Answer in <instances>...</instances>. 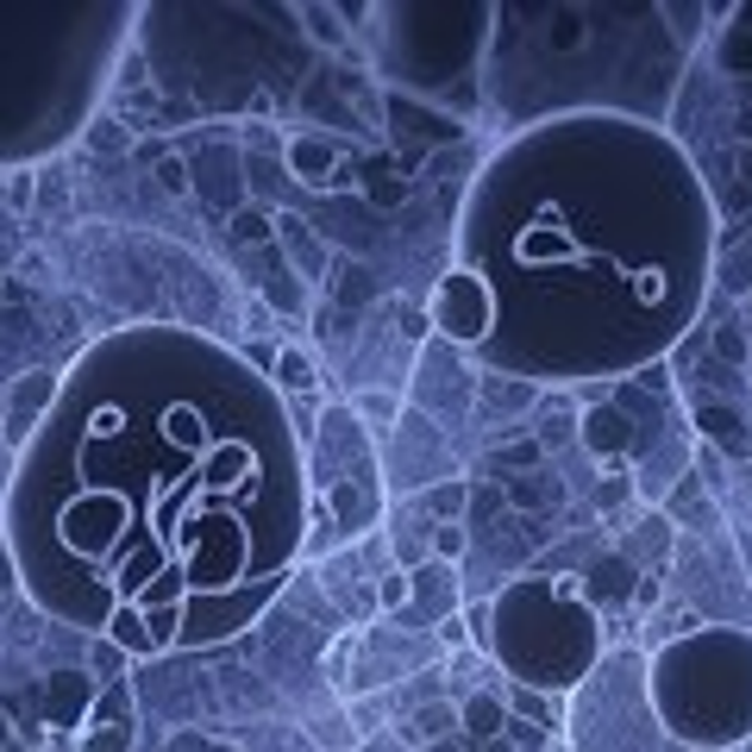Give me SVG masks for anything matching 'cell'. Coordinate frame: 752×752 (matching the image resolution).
<instances>
[{
	"label": "cell",
	"instance_id": "83f0119b",
	"mask_svg": "<svg viewBox=\"0 0 752 752\" xmlns=\"http://www.w3.org/2000/svg\"><path fill=\"white\" fill-rule=\"evenodd\" d=\"M446 727H458V708L451 702H426L421 715H414V740H439Z\"/></svg>",
	"mask_w": 752,
	"mask_h": 752
},
{
	"label": "cell",
	"instance_id": "f546056e",
	"mask_svg": "<svg viewBox=\"0 0 752 752\" xmlns=\"http://www.w3.org/2000/svg\"><path fill=\"white\" fill-rule=\"evenodd\" d=\"M508 501H521V508H546V501H558V483H546V476H533V483H508Z\"/></svg>",
	"mask_w": 752,
	"mask_h": 752
},
{
	"label": "cell",
	"instance_id": "7c38bea8",
	"mask_svg": "<svg viewBox=\"0 0 752 752\" xmlns=\"http://www.w3.org/2000/svg\"><path fill=\"white\" fill-rule=\"evenodd\" d=\"M289 170H295V182H307V189H332V182H345V157H339V145L332 138H314V132H301V138H289Z\"/></svg>",
	"mask_w": 752,
	"mask_h": 752
},
{
	"label": "cell",
	"instance_id": "7402d4cb",
	"mask_svg": "<svg viewBox=\"0 0 752 752\" xmlns=\"http://www.w3.org/2000/svg\"><path fill=\"white\" fill-rule=\"evenodd\" d=\"M314 383H320V371H314V357L301 345L276 351V389H314Z\"/></svg>",
	"mask_w": 752,
	"mask_h": 752
},
{
	"label": "cell",
	"instance_id": "d6986e66",
	"mask_svg": "<svg viewBox=\"0 0 752 752\" xmlns=\"http://www.w3.org/2000/svg\"><path fill=\"white\" fill-rule=\"evenodd\" d=\"M533 396H539V383H521V376H501V383H496V371L483 376V401H489V408H501V414H521V408H533Z\"/></svg>",
	"mask_w": 752,
	"mask_h": 752
},
{
	"label": "cell",
	"instance_id": "484cf974",
	"mask_svg": "<svg viewBox=\"0 0 752 752\" xmlns=\"http://www.w3.org/2000/svg\"><path fill=\"white\" fill-rule=\"evenodd\" d=\"M351 414H357V421L389 426V421H401V401H396V396H383V389H364V396H351Z\"/></svg>",
	"mask_w": 752,
	"mask_h": 752
},
{
	"label": "cell",
	"instance_id": "d590c367",
	"mask_svg": "<svg viewBox=\"0 0 752 752\" xmlns=\"http://www.w3.org/2000/svg\"><path fill=\"white\" fill-rule=\"evenodd\" d=\"M13 590H25V583H20V565H13V551L0 546V596H13Z\"/></svg>",
	"mask_w": 752,
	"mask_h": 752
},
{
	"label": "cell",
	"instance_id": "8fae6325",
	"mask_svg": "<svg viewBox=\"0 0 752 752\" xmlns=\"http://www.w3.org/2000/svg\"><path fill=\"white\" fill-rule=\"evenodd\" d=\"M95 702H100V683L88 671H57L45 690V715H50V727H88Z\"/></svg>",
	"mask_w": 752,
	"mask_h": 752
},
{
	"label": "cell",
	"instance_id": "9c48e42d",
	"mask_svg": "<svg viewBox=\"0 0 752 752\" xmlns=\"http://www.w3.org/2000/svg\"><path fill=\"white\" fill-rule=\"evenodd\" d=\"M577 439L602 464H627V451H633V414H627L621 401H596V408H583Z\"/></svg>",
	"mask_w": 752,
	"mask_h": 752
},
{
	"label": "cell",
	"instance_id": "d4e9b609",
	"mask_svg": "<svg viewBox=\"0 0 752 752\" xmlns=\"http://www.w3.org/2000/svg\"><path fill=\"white\" fill-rule=\"evenodd\" d=\"M464 546H471V533H464V521H446V526H433V539H426V551H433L439 565H458V558H464Z\"/></svg>",
	"mask_w": 752,
	"mask_h": 752
},
{
	"label": "cell",
	"instance_id": "2e32d148",
	"mask_svg": "<svg viewBox=\"0 0 752 752\" xmlns=\"http://www.w3.org/2000/svg\"><path fill=\"white\" fill-rule=\"evenodd\" d=\"M276 239L289 245V257H295V264H301L307 276H320L326 264H332V251H326L320 239L307 232V220H301V214H276Z\"/></svg>",
	"mask_w": 752,
	"mask_h": 752
},
{
	"label": "cell",
	"instance_id": "44dd1931",
	"mask_svg": "<svg viewBox=\"0 0 752 752\" xmlns=\"http://www.w3.org/2000/svg\"><path fill=\"white\" fill-rule=\"evenodd\" d=\"M715 57H721V70H727V75H752V25H747V20L727 25L721 45H715Z\"/></svg>",
	"mask_w": 752,
	"mask_h": 752
},
{
	"label": "cell",
	"instance_id": "4dcf8cb0",
	"mask_svg": "<svg viewBox=\"0 0 752 752\" xmlns=\"http://www.w3.org/2000/svg\"><path fill=\"white\" fill-rule=\"evenodd\" d=\"M501 740H514V747H521V752H546V740H551V733H546V727H539V721H521V715H508V727H501Z\"/></svg>",
	"mask_w": 752,
	"mask_h": 752
},
{
	"label": "cell",
	"instance_id": "ffe728a7",
	"mask_svg": "<svg viewBox=\"0 0 752 752\" xmlns=\"http://www.w3.org/2000/svg\"><path fill=\"white\" fill-rule=\"evenodd\" d=\"M82 671L95 677V683H120V677L132 671V652H125V646H113V640H100V633H95V640H88V665H82Z\"/></svg>",
	"mask_w": 752,
	"mask_h": 752
},
{
	"label": "cell",
	"instance_id": "e575fe53",
	"mask_svg": "<svg viewBox=\"0 0 752 752\" xmlns=\"http://www.w3.org/2000/svg\"><path fill=\"white\" fill-rule=\"evenodd\" d=\"M539 451H546V446H539V439H521V446H508V451H501V464H514V471H526V464H539Z\"/></svg>",
	"mask_w": 752,
	"mask_h": 752
},
{
	"label": "cell",
	"instance_id": "9a60e30c",
	"mask_svg": "<svg viewBox=\"0 0 752 752\" xmlns=\"http://www.w3.org/2000/svg\"><path fill=\"white\" fill-rule=\"evenodd\" d=\"M471 501H476L471 476H446V483H426V489H421V508H426V521H433V526L464 521V514H471Z\"/></svg>",
	"mask_w": 752,
	"mask_h": 752
},
{
	"label": "cell",
	"instance_id": "277c9868",
	"mask_svg": "<svg viewBox=\"0 0 752 752\" xmlns=\"http://www.w3.org/2000/svg\"><path fill=\"white\" fill-rule=\"evenodd\" d=\"M483 652L521 690L565 696L590 677L602 658V621L583 602V583L571 577H514L489 608H483Z\"/></svg>",
	"mask_w": 752,
	"mask_h": 752
},
{
	"label": "cell",
	"instance_id": "d6a6232c",
	"mask_svg": "<svg viewBox=\"0 0 752 752\" xmlns=\"http://www.w3.org/2000/svg\"><path fill=\"white\" fill-rule=\"evenodd\" d=\"M157 189L163 195H189V163L182 157H157Z\"/></svg>",
	"mask_w": 752,
	"mask_h": 752
},
{
	"label": "cell",
	"instance_id": "f1b7e54d",
	"mask_svg": "<svg viewBox=\"0 0 752 752\" xmlns=\"http://www.w3.org/2000/svg\"><path fill=\"white\" fill-rule=\"evenodd\" d=\"M232 239H257V245H264V239H276V220L264 207H239V214H232Z\"/></svg>",
	"mask_w": 752,
	"mask_h": 752
},
{
	"label": "cell",
	"instance_id": "8992f818",
	"mask_svg": "<svg viewBox=\"0 0 752 752\" xmlns=\"http://www.w3.org/2000/svg\"><path fill=\"white\" fill-rule=\"evenodd\" d=\"M426 326H433L439 339H451V345L483 351L489 332H496V295H489V282L471 276L464 264L446 270L433 282V295H426Z\"/></svg>",
	"mask_w": 752,
	"mask_h": 752
},
{
	"label": "cell",
	"instance_id": "603a6c76",
	"mask_svg": "<svg viewBox=\"0 0 752 752\" xmlns=\"http://www.w3.org/2000/svg\"><path fill=\"white\" fill-rule=\"evenodd\" d=\"M508 715H521V721H539V727H558V702L539 696V690H521V683H514V696H508Z\"/></svg>",
	"mask_w": 752,
	"mask_h": 752
},
{
	"label": "cell",
	"instance_id": "8d00e7d4",
	"mask_svg": "<svg viewBox=\"0 0 752 752\" xmlns=\"http://www.w3.org/2000/svg\"><path fill=\"white\" fill-rule=\"evenodd\" d=\"M25 332V314L20 307H0V339H20Z\"/></svg>",
	"mask_w": 752,
	"mask_h": 752
},
{
	"label": "cell",
	"instance_id": "f35d334b",
	"mask_svg": "<svg viewBox=\"0 0 752 752\" xmlns=\"http://www.w3.org/2000/svg\"><path fill=\"white\" fill-rule=\"evenodd\" d=\"M489 752H508V740H501V747H489Z\"/></svg>",
	"mask_w": 752,
	"mask_h": 752
},
{
	"label": "cell",
	"instance_id": "cb8c5ba5",
	"mask_svg": "<svg viewBox=\"0 0 752 752\" xmlns=\"http://www.w3.org/2000/svg\"><path fill=\"white\" fill-rule=\"evenodd\" d=\"M301 20H307V32H314V38H320V45H351V32L339 20H345V13H339V7H301Z\"/></svg>",
	"mask_w": 752,
	"mask_h": 752
},
{
	"label": "cell",
	"instance_id": "ba28073f",
	"mask_svg": "<svg viewBox=\"0 0 752 752\" xmlns=\"http://www.w3.org/2000/svg\"><path fill=\"white\" fill-rule=\"evenodd\" d=\"M383 113H389V138H408V145H458L464 138V120H451L439 107H426L414 95H389L383 100Z\"/></svg>",
	"mask_w": 752,
	"mask_h": 752
},
{
	"label": "cell",
	"instance_id": "3957f363",
	"mask_svg": "<svg viewBox=\"0 0 752 752\" xmlns=\"http://www.w3.org/2000/svg\"><path fill=\"white\" fill-rule=\"evenodd\" d=\"M646 696L658 721L683 747H740L752 740V633L747 627H696L652 652Z\"/></svg>",
	"mask_w": 752,
	"mask_h": 752
},
{
	"label": "cell",
	"instance_id": "7a4b0ae2",
	"mask_svg": "<svg viewBox=\"0 0 752 752\" xmlns=\"http://www.w3.org/2000/svg\"><path fill=\"white\" fill-rule=\"evenodd\" d=\"M458 257L496 295V332L476 351L496 376H627L696 320L715 201L665 125L546 113L471 175Z\"/></svg>",
	"mask_w": 752,
	"mask_h": 752
},
{
	"label": "cell",
	"instance_id": "5b68a950",
	"mask_svg": "<svg viewBox=\"0 0 752 752\" xmlns=\"http://www.w3.org/2000/svg\"><path fill=\"white\" fill-rule=\"evenodd\" d=\"M371 38H376V70L389 82V95H414L426 107L451 100V88H464L496 38V7L471 0V7H371Z\"/></svg>",
	"mask_w": 752,
	"mask_h": 752
},
{
	"label": "cell",
	"instance_id": "1f68e13d",
	"mask_svg": "<svg viewBox=\"0 0 752 752\" xmlns=\"http://www.w3.org/2000/svg\"><path fill=\"white\" fill-rule=\"evenodd\" d=\"M376 602H383V608H408V602H414V577H408V571H383Z\"/></svg>",
	"mask_w": 752,
	"mask_h": 752
},
{
	"label": "cell",
	"instance_id": "52a82bcc",
	"mask_svg": "<svg viewBox=\"0 0 752 752\" xmlns=\"http://www.w3.org/2000/svg\"><path fill=\"white\" fill-rule=\"evenodd\" d=\"M57 389H63V376L50 371H20L13 376V389H7V439L13 446H32V433L45 426V414L57 408Z\"/></svg>",
	"mask_w": 752,
	"mask_h": 752
},
{
	"label": "cell",
	"instance_id": "ac0fdd59",
	"mask_svg": "<svg viewBox=\"0 0 752 752\" xmlns=\"http://www.w3.org/2000/svg\"><path fill=\"white\" fill-rule=\"evenodd\" d=\"M458 727H471L476 740H501V727H508V702L489 696V690H476V696L458 702Z\"/></svg>",
	"mask_w": 752,
	"mask_h": 752
},
{
	"label": "cell",
	"instance_id": "30bf717a",
	"mask_svg": "<svg viewBox=\"0 0 752 752\" xmlns=\"http://www.w3.org/2000/svg\"><path fill=\"white\" fill-rule=\"evenodd\" d=\"M577 583H583V602H590V608H615V602H633L640 571H633V558H621V551H602V558L583 565Z\"/></svg>",
	"mask_w": 752,
	"mask_h": 752
},
{
	"label": "cell",
	"instance_id": "5bb4252c",
	"mask_svg": "<svg viewBox=\"0 0 752 752\" xmlns=\"http://www.w3.org/2000/svg\"><path fill=\"white\" fill-rule=\"evenodd\" d=\"M132 747V721H125L120 696L95 702V715H88V733H82V747L75 752H125Z\"/></svg>",
	"mask_w": 752,
	"mask_h": 752
},
{
	"label": "cell",
	"instance_id": "ab89813d",
	"mask_svg": "<svg viewBox=\"0 0 752 752\" xmlns=\"http://www.w3.org/2000/svg\"><path fill=\"white\" fill-rule=\"evenodd\" d=\"M0 295H7V289H0Z\"/></svg>",
	"mask_w": 752,
	"mask_h": 752
},
{
	"label": "cell",
	"instance_id": "74e56055",
	"mask_svg": "<svg viewBox=\"0 0 752 752\" xmlns=\"http://www.w3.org/2000/svg\"><path fill=\"white\" fill-rule=\"evenodd\" d=\"M439 640H446V646H464V621H458V615H451V621L439 627Z\"/></svg>",
	"mask_w": 752,
	"mask_h": 752
},
{
	"label": "cell",
	"instance_id": "4316f807",
	"mask_svg": "<svg viewBox=\"0 0 752 752\" xmlns=\"http://www.w3.org/2000/svg\"><path fill=\"white\" fill-rule=\"evenodd\" d=\"M364 195H371L376 207H401V195H408V175H401V170H371V175H364Z\"/></svg>",
	"mask_w": 752,
	"mask_h": 752
},
{
	"label": "cell",
	"instance_id": "4fadbf2b",
	"mask_svg": "<svg viewBox=\"0 0 752 752\" xmlns=\"http://www.w3.org/2000/svg\"><path fill=\"white\" fill-rule=\"evenodd\" d=\"M414 602H421V615L433 627H446L451 615H458V577H451V565H439V558H426V565H414Z\"/></svg>",
	"mask_w": 752,
	"mask_h": 752
},
{
	"label": "cell",
	"instance_id": "e0dca14e",
	"mask_svg": "<svg viewBox=\"0 0 752 752\" xmlns=\"http://www.w3.org/2000/svg\"><path fill=\"white\" fill-rule=\"evenodd\" d=\"M696 426H702V433H708V439H715L721 451H733V458H740V451H752V439H747V426H740V414H733V408H721V401H696Z\"/></svg>",
	"mask_w": 752,
	"mask_h": 752
},
{
	"label": "cell",
	"instance_id": "836d02e7",
	"mask_svg": "<svg viewBox=\"0 0 752 752\" xmlns=\"http://www.w3.org/2000/svg\"><path fill=\"white\" fill-rule=\"evenodd\" d=\"M715 357L721 364H747V332L740 326H715Z\"/></svg>",
	"mask_w": 752,
	"mask_h": 752
},
{
	"label": "cell",
	"instance_id": "6da1fadb",
	"mask_svg": "<svg viewBox=\"0 0 752 752\" xmlns=\"http://www.w3.org/2000/svg\"><path fill=\"white\" fill-rule=\"evenodd\" d=\"M301 539L307 483L282 401L189 326H125L82 351L7 496L32 602L132 658L232 640Z\"/></svg>",
	"mask_w": 752,
	"mask_h": 752
}]
</instances>
